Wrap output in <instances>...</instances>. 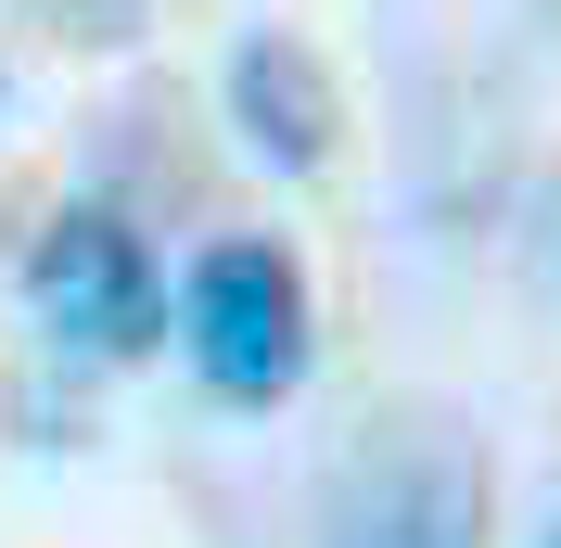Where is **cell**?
Masks as SVG:
<instances>
[{"label": "cell", "instance_id": "3", "mask_svg": "<svg viewBox=\"0 0 561 548\" xmlns=\"http://www.w3.org/2000/svg\"><path fill=\"white\" fill-rule=\"evenodd\" d=\"M26 319L65 357H103V370H128V357H153L179 319L167 269H153V242L128 230L115 205H65L51 230L26 242Z\"/></svg>", "mask_w": 561, "mask_h": 548}, {"label": "cell", "instance_id": "2", "mask_svg": "<svg viewBox=\"0 0 561 548\" xmlns=\"http://www.w3.org/2000/svg\"><path fill=\"white\" fill-rule=\"evenodd\" d=\"M179 344H192L205 396L280 409V396L307 383V269H294L268 230H217L205 255H192V281H179Z\"/></svg>", "mask_w": 561, "mask_h": 548}, {"label": "cell", "instance_id": "6", "mask_svg": "<svg viewBox=\"0 0 561 548\" xmlns=\"http://www.w3.org/2000/svg\"><path fill=\"white\" fill-rule=\"evenodd\" d=\"M549 548H561V523H549Z\"/></svg>", "mask_w": 561, "mask_h": 548}, {"label": "cell", "instance_id": "5", "mask_svg": "<svg viewBox=\"0 0 561 548\" xmlns=\"http://www.w3.org/2000/svg\"><path fill=\"white\" fill-rule=\"evenodd\" d=\"M536 217H549V255H561V179H549V192H536Z\"/></svg>", "mask_w": 561, "mask_h": 548}, {"label": "cell", "instance_id": "1", "mask_svg": "<svg viewBox=\"0 0 561 548\" xmlns=\"http://www.w3.org/2000/svg\"><path fill=\"white\" fill-rule=\"evenodd\" d=\"M497 498H485V446L472 421L409 396V409H370L357 446L319 484V548H485Z\"/></svg>", "mask_w": 561, "mask_h": 548}, {"label": "cell", "instance_id": "4", "mask_svg": "<svg viewBox=\"0 0 561 548\" xmlns=\"http://www.w3.org/2000/svg\"><path fill=\"white\" fill-rule=\"evenodd\" d=\"M230 128H243L255 167L319 179L332 153H345V90H332V65H319L294 26H255L243 52H230Z\"/></svg>", "mask_w": 561, "mask_h": 548}]
</instances>
